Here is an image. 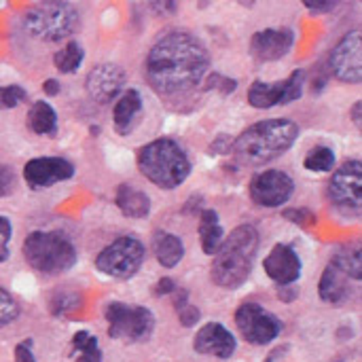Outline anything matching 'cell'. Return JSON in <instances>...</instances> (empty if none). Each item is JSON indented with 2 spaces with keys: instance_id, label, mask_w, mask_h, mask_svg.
<instances>
[{
  "instance_id": "obj_4",
  "label": "cell",
  "mask_w": 362,
  "mask_h": 362,
  "mask_svg": "<svg viewBox=\"0 0 362 362\" xmlns=\"http://www.w3.org/2000/svg\"><path fill=\"white\" fill-rule=\"evenodd\" d=\"M138 170L155 187L172 191L189 178L191 161L176 140L159 138L140 148Z\"/></svg>"
},
{
  "instance_id": "obj_20",
  "label": "cell",
  "mask_w": 362,
  "mask_h": 362,
  "mask_svg": "<svg viewBox=\"0 0 362 362\" xmlns=\"http://www.w3.org/2000/svg\"><path fill=\"white\" fill-rule=\"evenodd\" d=\"M350 282H352V278L331 261L327 265V269L322 272V278H320V284H318L322 301H327L331 305H341L344 301H348L350 295H352Z\"/></svg>"
},
{
  "instance_id": "obj_12",
  "label": "cell",
  "mask_w": 362,
  "mask_h": 362,
  "mask_svg": "<svg viewBox=\"0 0 362 362\" xmlns=\"http://www.w3.org/2000/svg\"><path fill=\"white\" fill-rule=\"evenodd\" d=\"M250 199L261 208H280L295 193V180L282 170H265L250 180Z\"/></svg>"
},
{
  "instance_id": "obj_8",
  "label": "cell",
  "mask_w": 362,
  "mask_h": 362,
  "mask_svg": "<svg viewBox=\"0 0 362 362\" xmlns=\"http://www.w3.org/2000/svg\"><path fill=\"white\" fill-rule=\"evenodd\" d=\"M144 257V244L136 235H123L95 257V269L115 280H129L140 272Z\"/></svg>"
},
{
  "instance_id": "obj_5",
  "label": "cell",
  "mask_w": 362,
  "mask_h": 362,
  "mask_svg": "<svg viewBox=\"0 0 362 362\" xmlns=\"http://www.w3.org/2000/svg\"><path fill=\"white\" fill-rule=\"evenodd\" d=\"M23 259L34 272L57 276L74 267L76 248L59 231H32L23 242Z\"/></svg>"
},
{
  "instance_id": "obj_38",
  "label": "cell",
  "mask_w": 362,
  "mask_h": 362,
  "mask_svg": "<svg viewBox=\"0 0 362 362\" xmlns=\"http://www.w3.org/2000/svg\"><path fill=\"white\" fill-rule=\"evenodd\" d=\"M297 297H299V291H297L293 284H288V286H278V299H280V301L293 303Z\"/></svg>"
},
{
  "instance_id": "obj_23",
  "label": "cell",
  "mask_w": 362,
  "mask_h": 362,
  "mask_svg": "<svg viewBox=\"0 0 362 362\" xmlns=\"http://www.w3.org/2000/svg\"><path fill=\"white\" fill-rule=\"evenodd\" d=\"M197 233H199L204 252L210 255V257H214V252L218 250V246L225 240V233H223V227L218 223V212L216 210H212V208L202 210L199 225H197Z\"/></svg>"
},
{
  "instance_id": "obj_31",
  "label": "cell",
  "mask_w": 362,
  "mask_h": 362,
  "mask_svg": "<svg viewBox=\"0 0 362 362\" xmlns=\"http://www.w3.org/2000/svg\"><path fill=\"white\" fill-rule=\"evenodd\" d=\"M19 316V305L13 299V295L0 286V327H8L11 322H15Z\"/></svg>"
},
{
  "instance_id": "obj_21",
  "label": "cell",
  "mask_w": 362,
  "mask_h": 362,
  "mask_svg": "<svg viewBox=\"0 0 362 362\" xmlns=\"http://www.w3.org/2000/svg\"><path fill=\"white\" fill-rule=\"evenodd\" d=\"M151 248H153V255H155L157 263L163 269H174L182 261V257H185L182 240L176 233H170V231H163V229L153 233Z\"/></svg>"
},
{
  "instance_id": "obj_36",
  "label": "cell",
  "mask_w": 362,
  "mask_h": 362,
  "mask_svg": "<svg viewBox=\"0 0 362 362\" xmlns=\"http://www.w3.org/2000/svg\"><path fill=\"white\" fill-rule=\"evenodd\" d=\"M15 362H36L34 354H32V341L25 339L23 344H19L15 348Z\"/></svg>"
},
{
  "instance_id": "obj_42",
  "label": "cell",
  "mask_w": 362,
  "mask_h": 362,
  "mask_svg": "<svg viewBox=\"0 0 362 362\" xmlns=\"http://www.w3.org/2000/svg\"><path fill=\"white\" fill-rule=\"evenodd\" d=\"M286 350H288L286 346H284V348H278V350H274V352L269 354V358H267L265 362H274V361H278V358H282L280 354H286Z\"/></svg>"
},
{
  "instance_id": "obj_7",
  "label": "cell",
  "mask_w": 362,
  "mask_h": 362,
  "mask_svg": "<svg viewBox=\"0 0 362 362\" xmlns=\"http://www.w3.org/2000/svg\"><path fill=\"white\" fill-rule=\"evenodd\" d=\"M104 316L108 322L110 339L140 344L146 341L155 331V316L148 308L142 305H127L121 301H112L106 305Z\"/></svg>"
},
{
  "instance_id": "obj_34",
  "label": "cell",
  "mask_w": 362,
  "mask_h": 362,
  "mask_svg": "<svg viewBox=\"0 0 362 362\" xmlns=\"http://www.w3.org/2000/svg\"><path fill=\"white\" fill-rule=\"evenodd\" d=\"M13 235V225L6 216H0V263H4L8 259V242Z\"/></svg>"
},
{
  "instance_id": "obj_19",
  "label": "cell",
  "mask_w": 362,
  "mask_h": 362,
  "mask_svg": "<svg viewBox=\"0 0 362 362\" xmlns=\"http://www.w3.org/2000/svg\"><path fill=\"white\" fill-rule=\"evenodd\" d=\"M142 117V95L138 89H127L123 91L112 108V121H115V129L121 136H127L140 121Z\"/></svg>"
},
{
  "instance_id": "obj_35",
  "label": "cell",
  "mask_w": 362,
  "mask_h": 362,
  "mask_svg": "<svg viewBox=\"0 0 362 362\" xmlns=\"http://www.w3.org/2000/svg\"><path fill=\"white\" fill-rule=\"evenodd\" d=\"M17 176L11 165H0V197H6L15 191Z\"/></svg>"
},
{
  "instance_id": "obj_41",
  "label": "cell",
  "mask_w": 362,
  "mask_h": 362,
  "mask_svg": "<svg viewBox=\"0 0 362 362\" xmlns=\"http://www.w3.org/2000/svg\"><path fill=\"white\" fill-rule=\"evenodd\" d=\"M361 110H362V102H356V104L352 106V110H350V117H352V121H354L358 127H361V119H362Z\"/></svg>"
},
{
  "instance_id": "obj_1",
  "label": "cell",
  "mask_w": 362,
  "mask_h": 362,
  "mask_svg": "<svg viewBox=\"0 0 362 362\" xmlns=\"http://www.w3.org/2000/svg\"><path fill=\"white\" fill-rule=\"evenodd\" d=\"M210 68L206 45L191 32L172 30L159 36L148 49L144 72L155 93L180 98L191 93Z\"/></svg>"
},
{
  "instance_id": "obj_6",
  "label": "cell",
  "mask_w": 362,
  "mask_h": 362,
  "mask_svg": "<svg viewBox=\"0 0 362 362\" xmlns=\"http://www.w3.org/2000/svg\"><path fill=\"white\" fill-rule=\"evenodd\" d=\"M23 25L30 36L45 42H57L76 30L78 13L70 2H38L25 11Z\"/></svg>"
},
{
  "instance_id": "obj_24",
  "label": "cell",
  "mask_w": 362,
  "mask_h": 362,
  "mask_svg": "<svg viewBox=\"0 0 362 362\" xmlns=\"http://www.w3.org/2000/svg\"><path fill=\"white\" fill-rule=\"evenodd\" d=\"M28 127H30V132H34L38 136L53 138L57 134V112H55V108L45 100H36L28 110Z\"/></svg>"
},
{
  "instance_id": "obj_18",
  "label": "cell",
  "mask_w": 362,
  "mask_h": 362,
  "mask_svg": "<svg viewBox=\"0 0 362 362\" xmlns=\"http://www.w3.org/2000/svg\"><path fill=\"white\" fill-rule=\"evenodd\" d=\"M238 348V341L229 329H225L221 322H208L204 325L195 339H193V350L204 356H216L221 361H227L233 356Z\"/></svg>"
},
{
  "instance_id": "obj_37",
  "label": "cell",
  "mask_w": 362,
  "mask_h": 362,
  "mask_svg": "<svg viewBox=\"0 0 362 362\" xmlns=\"http://www.w3.org/2000/svg\"><path fill=\"white\" fill-rule=\"evenodd\" d=\"M176 288H178V286H176V282H174L172 278H161V280L155 284V295H157V297H165V295H172Z\"/></svg>"
},
{
  "instance_id": "obj_29",
  "label": "cell",
  "mask_w": 362,
  "mask_h": 362,
  "mask_svg": "<svg viewBox=\"0 0 362 362\" xmlns=\"http://www.w3.org/2000/svg\"><path fill=\"white\" fill-rule=\"evenodd\" d=\"M335 163H337L335 151L329 146H322V144L314 146L305 155V161H303L305 170H310V172H331L335 168Z\"/></svg>"
},
{
  "instance_id": "obj_3",
  "label": "cell",
  "mask_w": 362,
  "mask_h": 362,
  "mask_svg": "<svg viewBox=\"0 0 362 362\" xmlns=\"http://www.w3.org/2000/svg\"><path fill=\"white\" fill-rule=\"evenodd\" d=\"M299 136V125L291 119H265L244 129L231 151L250 165H263L282 157Z\"/></svg>"
},
{
  "instance_id": "obj_39",
  "label": "cell",
  "mask_w": 362,
  "mask_h": 362,
  "mask_svg": "<svg viewBox=\"0 0 362 362\" xmlns=\"http://www.w3.org/2000/svg\"><path fill=\"white\" fill-rule=\"evenodd\" d=\"M305 6L312 13H327V11H333L337 6V2L335 0H331V2H312V0H305Z\"/></svg>"
},
{
  "instance_id": "obj_30",
  "label": "cell",
  "mask_w": 362,
  "mask_h": 362,
  "mask_svg": "<svg viewBox=\"0 0 362 362\" xmlns=\"http://www.w3.org/2000/svg\"><path fill=\"white\" fill-rule=\"evenodd\" d=\"M28 91L21 85H4L0 87V110L17 108L21 102H25Z\"/></svg>"
},
{
  "instance_id": "obj_15",
  "label": "cell",
  "mask_w": 362,
  "mask_h": 362,
  "mask_svg": "<svg viewBox=\"0 0 362 362\" xmlns=\"http://www.w3.org/2000/svg\"><path fill=\"white\" fill-rule=\"evenodd\" d=\"M87 93L98 104H108L121 95L125 87V70L117 64H100L93 66L87 74Z\"/></svg>"
},
{
  "instance_id": "obj_26",
  "label": "cell",
  "mask_w": 362,
  "mask_h": 362,
  "mask_svg": "<svg viewBox=\"0 0 362 362\" xmlns=\"http://www.w3.org/2000/svg\"><path fill=\"white\" fill-rule=\"evenodd\" d=\"M72 354L76 356V362H102L98 339L89 331H78L72 335Z\"/></svg>"
},
{
  "instance_id": "obj_13",
  "label": "cell",
  "mask_w": 362,
  "mask_h": 362,
  "mask_svg": "<svg viewBox=\"0 0 362 362\" xmlns=\"http://www.w3.org/2000/svg\"><path fill=\"white\" fill-rule=\"evenodd\" d=\"M331 74L344 83H361L362 78V36L358 30L348 32L329 55Z\"/></svg>"
},
{
  "instance_id": "obj_25",
  "label": "cell",
  "mask_w": 362,
  "mask_h": 362,
  "mask_svg": "<svg viewBox=\"0 0 362 362\" xmlns=\"http://www.w3.org/2000/svg\"><path fill=\"white\" fill-rule=\"evenodd\" d=\"M83 59H85V49L76 40H70L64 49H59L53 55V64L62 74H74L81 68Z\"/></svg>"
},
{
  "instance_id": "obj_14",
  "label": "cell",
  "mask_w": 362,
  "mask_h": 362,
  "mask_svg": "<svg viewBox=\"0 0 362 362\" xmlns=\"http://www.w3.org/2000/svg\"><path fill=\"white\" fill-rule=\"evenodd\" d=\"M74 165L64 157H36L23 165V180L30 189H49L57 182L70 180Z\"/></svg>"
},
{
  "instance_id": "obj_9",
  "label": "cell",
  "mask_w": 362,
  "mask_h": 362,
  "mask_svg": "<svg viewBox=\"0 0 362 362\" xmlns=\"http://www.w3.org/2000/svg\"><path fill=\"white\" fill-rule=\"evenodd\" d=\"M329 202L346 216H358L362 204V163L358 159H350L341 163L327 187Z\"/></svg>"
},
{
  "instance_id": "obj_28",
  "label": "cell",
  "mask_w": 362,
  "mask_h": 362,
  "mask_svg": "<svg viewBox=\"0 0 362 362\" xmlns=\"http://www.w3.org/2000/svg\"><path fill=\"white\" fill-rule=\"evenodd\" d=\"M174 310H176V314H178V320H180V325L182 327H187V329H191V327H195L197 322H199V310L189 301V291L187 288H176L174 293Z\"/></svg>"
},
{
  "instance_id": "obj_33",
  "label": "cell",
  "mask_w": 362,
  "mask_h": 362,
  "mask_svg": "<svg viewBox=\"0 0 362 362\" xmlns=\"http://www.w3.org/2000/svg\"><path fill=\"white\" fill-rule=\"evenodd\" d=\"M206 89H218L221 93H233L238 89V81L235 78H229V76H223V74H210L208 81H206Z\"/></svg>"
},
{
  "instance_id": "obj_2",
  "label": "cell",
  "mask_w": 362,
  "mask_h": 362,
  "mask_svg": "<svg viewBox=\"0 0 362 362\" xmlns=\"http://www.w3.org/2000/svg\"><path fill=\"white\" fill-rule=\"evenodd\" d=\"M259 231L252 225H242L233 229L212 257L210 278L216 286L225 291H235L252 274L255 257L259 252Z\"/></svg>"
},
{
  "instance_id": "obj_40",
  "label": "cell",
  "mask_w": 362,
  "mask_h": 362,
  "mask_svg": "<svg viewBox=\"0 0 362 362\" xmlns=\"http://www.w3.org/2000/svg\"><path fill=\"white\" fill-rule=\"evenodd\" d=\"M59 81H55V78H47L45 83H42V91L47 93V95H57L59 93Z\"/></svg>"
},
{
  "instance_id": "obj_22",
  "label": "cell",
  "mask_w": 362,
  "mask_h": 362,
  "mask_svg": "<svg viewBox=\"0 0 362 362\" xmlns=\"http://www.w3.org/2000/svg\"><path fill=\"white\" fill-rule=\"evenodd\" d=\"M115 204L127 218H144L151 214V197L136 189L134 185H119L115 193Z\"/></svg>"
},
{
  "instance_id": "obj_17",
  "label": "cell",
  "mask_w": 362,
  "mask_h": 362,
  "mask_svg": "<svg viewBox=\"0 0 362 362\" xmlns=\"http://www.w3.org/2000/svg\"><path fill=\"white\" fill-rule=\"evenodd\" d=\"M263 269H265L267 278H272L278 286H288V284H295L301 278L303 263H301V259H299V255L295 252L293 246L276 244L272 248V252L265 257Z\"/></svg>"
},
{
  "instance_id": "obj_27",
  "label": "cell",
  "mask_w": 362,
  "mask_h": 362,
  "mask_svg": "<svg viewBox=\"0 0 362 362\" xmlns=\"http://www.w3.org/2000/svg\"><path fill=\"white\" fill-rule=\"evenodd\" d=\"M339 269H344L354 282H361L362 278V261H361V250L358 248H352V246H346L341 250L335 252V257L331 259Z\"/></svg>"
},
{
  "instance_id": "obj_11",
  "label": "cell",
  "mask_w": 362,
  "mask_h": 362,
  "mask_svg": "<svg viewBox=\"0 0 362 362\" xmlns=\"http://www.w3.org/2000/svg\"><path fill=\"white\" fill-rule=\"evenodd\" d=\"M235 327L240 335L252 346H267L282 331V322L278 320V316H274L259 303H242L235 312Z\"/></svg>"
},
{
  "instance_id": "obj_10",
  "label": "cell",
  "mask_w": 362,
  "mask_h": 362,
  "mask_svg": "<svg viewBox=\"0 0 362 362\" xmlns=\"http://www.w3.org/2000/svg\"><path fill=\"white\" fill-rule=\"evenodd\" d=\"M303 85H305L303 70H295L288 78L278 81V83L255 81L248 89V104L259 110L293 104L303 95Z\"/></svg>"
},
{
  "instance_id": "obj_16",
  "label": "cell",
  "mask_w": 362,
  "mask_h": 362,
  "mask_svg": "<svg viewBox=\"0 0 362 362\" xmlns=\"http://www.w3.org/2000/svg\"><path fill=\"white\" fill-rule=\"evenodd\" d=\"M295 45V30L293 28H267L259 30L250 38V53L259 62H278Z\"/></svg>"
},
{
  "instance_id": "obj_32",
  "label": "cell",
  "mask_w": 362,
  "mask_h": 362,
  "mask_svg": "<svg viewBox=\"0 0 362 362\" xmlns=\"http://www.w3.org/2000/svg\"><path fill=\"white\" fill-rule=\"evenodd\" d=\"M282 216L299 227H312L318 221V216L310 208H286V210H282Z\"/></svg>"
}]
</instances>
